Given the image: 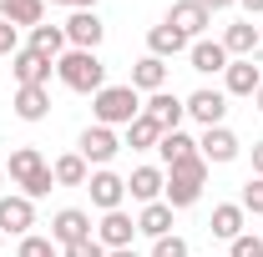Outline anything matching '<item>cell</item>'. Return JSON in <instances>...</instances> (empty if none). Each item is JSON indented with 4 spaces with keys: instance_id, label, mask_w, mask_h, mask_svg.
Here are the masks:
<instances>
[{
    "instance_id": "cell-32",
    "label": "cell",
    "mask_w": 263,
    "mask_h": 257,
    "mask_svg": "<svg viewBox=\"0 0 263 257\" xmlns=\"http://www.w3.org/2000/svg\"><path fill=\"white\" fill-rule=\"evenodd\" d=\"M15 257H61V252H56V242H51V237H35V232H26Z\"/></svg>"
},
{
    "instance_id": "cell-3",
    "label": "cell",
    "mask_w": 263,
    "mask_h": 257,
    "mask_svg": "<svg viewBox=\"0 0 263 257\" xmlns=\"http://www.w3.org/2000/svg\"><path fill=\"white\" fill-rule=\"evenodd\" d=\"M61 31H66V46H71V51H97L101 35H106V26L97 20V10H76Z\"/></svg>"
},
{
    "instance_id": "cell-8",
    "label": "cell",
    "mask_w": 263,
    "mask_h": 257,
    "mask_svg": "<svg viewBox=\"0 0 263 257\" xmlns=\"http://www.w3.org/2000/svg\"><path fill=\"white\" fill-rule=\"evenodd\" d=\"M132 237H137V222H132L127 212L117 207V212H101V227H97V242L106 252H117V247H132Z\"/></svg>"
},
{
    "instance_id": "cell-22",
    "label": "cell",
    "mask_w": 263,
    "mask_h": 257,
    "mask_svg": "<svg viewBox=\"0 0 263 257\" xmlns=\"http://www.w3.org/2000/svg\"><path fill=\"white\" fill-rule=\"evenodd\" d=\"M157 157H162L167 166H177V161L197 157V141H193L182 126H177V131H162V141H157Z\"/></svg>"
},
{
    "instance_id": "cell-35",
    "label": "cell",
    "mask_w": 263,
    "mask_h": 257,
    "mask_svg": "<svg viewBox=\"0 0 263 257\" xmlns=\"http://www.w3.org/2000/svg\"><path fill=\"white\" fill-rule=\"evenodd\" d=\"M228 247H233L228 257H263V242H258V237H248V232H243V237H233Z\"/></svg>"
},
{
    "instance_id": "cell-27",
    "label": "cell",
    "mask_w": 263,
    "mask_h": 257,
    "mask_svg": "<svg viewBox=\"0 0 263 257\" xmlns=\"http://www.w3.org/2000/svg\"><path fill=\"white\" fill-rule=\"evenodd\" d=\"M41 166H46L41 152H35V146H21V152H10V166H5V172H10V182H21V187H26Z\"/></svg>"
},
{
    "instance_id": "cell-9",
    "label": "cell",
    "mask_w": 263,
    "mask_h": 257,
    "mask_svg": "<svg viewBox=\"0 0 263 257\" xmlns=\"http://www.w3.org/2000/svg\"><path fill=\"white\" fill-rule=\"evenodd\" d=\"M117 152H122V141H117V131H111V126H86V131H81V157H86V166H91V161L106 166Z\"/></svg>"
},
{
    "instance_id": "cell-16",
    "label": "cell",
    "mask_w": 263,
    "mask_h": 257,
    "mask_svg": "<svg viewBox=\"0 0 263 257\" xmlns=\"http://www.w3.org/2000/svg\"><path fill=\"white\" fill-rule=\"evenodd\" d=\"M167 86V61H157V56H142V61L132 66V91H162Z\"/></svg>"
},
{
    "instance_id": "cell-7",
    "label": "cell",
    "mask_w": 263,
    "mask_h": 257,
    "mask_svg": "<svg viewBox=\"0 0 263 257\" xmlns=\"http://www.w3.org/2000/svg\"><path fill=\"white\" fill-rule=\"evenodd\" d=\"M10 71H15V81H21V86H46V81H51V71H56V61H51V56H41V51H31V46H26V51H15V56H10Z\"/></svg>"
},
{
    "instance_id": "cell-26",
    "label": "cell",
    "mask_w": 263,
    "mask_h": 257,
    "mask_svg": "<svg viewBox=\"0 0 263 257\" xmlns=\"http://www.w3.org/2000/svg\"><path fill=\"white\" fill-rule=\"evenodd\" d=\"M31 51L61 61V56H66V31H61V26H35V31H31Z\"/></svg>"
},
{
    "instance_id": "cell-20",
    "label": "cell",
    "mask_w": 263,
    "mask_h": 257,
    "mask_svg": "<svg viewBox=\"0 0 263 257\" xmlns=\"http://www.w3.org/2000/svg\"><path fill=\"white\" fill-rule=\"evenodd\" d=\"M243 207L238 202H223V207H213V222H208V232L213 237H223V242H233V237H243Z\"/></svg>"
},
{
    "instance_id": "cell-36",
    "label": "cell",
    "mask_w": 263,
    "mask_h": 257,
    "mask_svg": "<svg viewBox=\"0 0 263 257\" xmlns=\"http://www.w3.org/2000/svg\"><path fill=\"white\" fill-rule=\"evenodd\" d=\"M61 257H106V247H101L97 237H86V242H71Z\"/></svg>"
},
{
    "instance_id": "cell-18",
    "label": "cell",
    "mask_w": 263,
    "mask_h": 257,
    "mask_svg": "<svg viewBox=\"0 0 263 257\" xmlns=\"http://www.w3.org/2000/svg\"><path fill=\"white\" fill-rule=\"evenodd\" d=\"M46 111H51V91L46 86H21L15 91V116L21 121H46Z\"/></svg>"
},
{
    "instance_id": "cell-24",
    "label": "cell",
    "mask_w": 263,
    "mask_h": 257,
    "mask_svg": "<svg viewBox=\"0 0 263 257\" xmlns=\"http://www.w3.org/2000/svg\"><path fill=\"white\" fill-rule=\"evenodd\" d=\"M137 232H147L152 242L167 237V232H172V207H167V202H147V207H142V217H137Z\"/></svg>"
},
{
    "instance_id": "cell-12",
    "label": "cell",
    "mask_w": 263,
    "mask_h": 257,
    "mask_svg": "<svg viewBox=\"0 0 263 257\" xmlns=\"http://www.w3.org/2000/svg\"><path fill=\"white\" fill-rule=\"evenodd\" d=\"M142 116H147V121H157L162 131H177V121L187 116V106L172 96V91H152V96H147V106H142Z\"/></svg>"
},
{
    "instance_id": "cell-4",
    "label": "cell",
    "mask_w": 263,
    "mask_h": 257,
    "mask_svg": "<svg viewBox=\"0 0 263 257\" xmlns=\"http://www.w3.org/2000/svg\"><path fill=\"white\" fill-rule=\"evenodd\" d=\"M208 20H213V10H208L202 0H177V5L167 10V26H177V31L187 35V40H202Z\"/></svg>"
},
{
    "instance_id": "cell-43",
    "label": "cell",
    "mask_w": 263,
    "mask_h": 257,
    "mask_svg": "<svg viewBox=\"0 0 263 257\" xmlns=\"http://www.w3.org/2000/svg\"><path fill=\"white\" fill-rule=\"evenodd\" d=\"M253 101H258V111H263V86H258V91H253Z\"/></svg>"
},
{
    "instance_id": "cell-14",
    "label": "cell",
    "mask_w": 263,
    "mask_h": 257,
    "mask_svg": "<svg viewBox=\"0 0 263 257\" xmlns=\"http://www.w3.org/2000/svg\"><path fill=\"white\" fill-rule=\"evenodd\" d=\"M238 152H243V146H238V136H233L228 126H208L202 141H197V157L202 161H233Z\"/></svg>"
},
{
    "instance_id": "cell-37",
    "label": "cell",
    "mask_w": 263,
    "mask_h": 257,
    "mask_svg": "<svg viewBox=\"0 0 263 257\" xmlns=\"http://www.w3.org/2000/svg\"><path fill=\"white\" fill-rule=\"evenodd\" d=\"M21 46H15V26L10 20H0V56H15Z\"/></svg>"
},
{
    "instance_id": "cell-31",
    "label": "cell",
    "mask_w": 263,
    "mask_h": 257,
    "mask_svg": "<svg viewBox=\"0 0 263 257\" xmlns=\"http://www.w3.org/2000/svg\"><path fill=\"white\" fill-rule=\"evenodd\" d=\"M238 207H243V212H253V217H263V177H248V182H243Z\"/></svg>"
},
{
    "instance_id": "cell-41",
    "label": "cell",
    "mask_w": 263,
    "mask_h": 257,
    "mask_svg": "<svg viewBox=\"0 0 263 257\" xmlns=\"http://www.w3.org/2000/svg\"><path fill=\"white\" fill-rule=\"evenodd\" d=\"M208 10H228V5H238V0H202Z\"/></svg>"
},
{
    "instance_id": "cell-6",
    "label": "cell",
    "mask_w": 263,
    "mask_h": 257,
    "mask_svg": "<svg viewBox=\"0 0 263 257\" xmlns=\"http://www.w3.org/2000/svg\"><path fill=\"white\" fill-rule=\"evenodd\" d=\"M182 106H187V116L202 121V126H223V116H228V96H223V91H208V86L193 91Z\"/></svg>"
},
{
    "instance_id": "cell-10",
    "label": "cell",
    "mask_w": 263,
    "mask_h": 257,
    "mask_svg": "<svg viewBox=\"0 0 263 257\" xmlns=\"http://www.w3.org/2000/svg\"><path fill=\"white\" fill-rule=\"evenodd\" d=\"M31 227H35V202L31 197H0V232L26 237Z\"/></svg>"
},
{
    "instance_id": "cell-17",
    "label": "cell",
    "mask_w": 263,
    "mask_h": 257,
    "mask_svg": "<svg viewBox=\"0 0 263 257\" xmlns=\"http://www.w3.org/2000/svg\"><path fill=\"white\" fill-rule=\"evenodd\" d=\"M187 56H193V71H202V76L228 71V51H223V40H193Z\"/></svg>"
},
{
    "instance_id": "cell-13",
    "label": "cell",
    "mask_w": 263,
    "mask_h": 257,
    "mask_svg": "<svg viewBox=\"0 0 263 257\" xmlns=\"http://www.w3.org/2000/svg\"><path fill=\"white\" fill-rule=\"evenodd\" d=\"M223 51H228L233 61H253L258 56V26L253 20H233L228 31H223Z\"/></svg>"
},
{
    "instance_id": "cell-2",
    "label": "cell",
    "mask_w": 263,
    "mask_h": 257,
    "mask_svg": "<svg viewBox=\"0 0 263 257\" xmlns=\"http://www.w3.org/2000/svg\"><path fill=\"white\" fill-rule=\"evenodd\" d=\"M91 111H97V126H132L142 116V101L132 86H101L91 96Z\"/></svg>"
},
{
    "instance_id": "cell-29",
    "label": "cell",
    "mask_w": 263,
    "mask_h": 257,
    "mask_svg": "<svg viewBox=\"0 0 263 257\" xmlns=\"http://www.w3.org/2000/svg\"><path fill=\"white\" fill-rule=\"evenodd\" d=\"M197 197H202V187L197 182H182V177H167V187H162V202L177 212V207H193Z\"/></svg>"
},
{
    "instance_id": "cell-1",
    "label": "cell",
    "mask_w": 263,
    "mask_h": 257,
    "mask_svg": "<svg viewBox=\"0 0 263 257\" xmlns=\"http://www.w3.org/2000/svg\"><path fill=\"white\" fill-rule=\"evenodd\" d=\"M56 76H61V86L81 91V96H97L106 86V66L97 61V51H66L56 61Z\"/></svg>"
},
{
    "instance_id": "cell-42",
    "label": "cell",
    "mask_w": 263,
    "mask_h": 257,
    "mask_svg": "<svg viewBox=\"0 0 263 257\" xmlns=\"http://www.w3.org/2000/svg\"><path fill=\"white\" fill-rule=\"evenodd\" d=\"M106 257H137V252H132V247H117V252H106Z\"/></svg>"
},
{
    "instance_id": "cell-19",
    "label": "cell",
    "mask_w": 263,
    "mask_h": 257,
    "mask_svg": "<svg viewBox=\"0 0 263 257\" xmlns=\"http://www.w3.org/2000/svg\"><path fill=\"white\" fill-rule=\"evenodd\" d=\"M147 51H152V56H157V61H167V56H177V51H187V35L177 31V26H152V31H147Z\"/></svg>"
},
{
    "instance_id": "cell-40",
    "label": "cell",
    "mask_w": 263,
    "mask_h": 257,
    "mask_svg": "<svg viewBox=\"0 0 263 257\" xmlns=\"http://www.w3.org/2000/svg\"><path fill=\"white\" fill-rule=\"evenodd\" d=\"M238 5H243L248 15H263V0H238Z\"/></svg>"
},
{
    "instance_id": "cell-33",
    "label": "cell",
    "mask_w": 263,
    "mask_h": 257,
    "mask_svg": "<svg viewBox=\"0 0 263 257\" xmlns=\"http://www.w3.org/2000/svg\"><path fill=\"white\" fill-rule=\"evenodd\" d=\"M51 187H56V177H51V166H41L31 182H26V192H21V197H31V202H35V197H46Z\"/></svg>"
},
{
    "instance_id": "cell-11",
    "label": "cell",
    "mask_w": 263,
    "mask_h": 257,
    "mask_svg": "<svg viewBox=\"0 0 263 257\" xmlns=\"http://www.w3.org/2000/svg\"><path fill=\"white\" fill-rule=\"evenodd\" d=\"M86 237H91V217H86L81 207H66V212H56V222H51V242L71 247V242H86Z\"/></svg>"
},
{
    "instance_id": "cell-39",
    "label": "cell",
    "mask_w": 263,
    "mask_h": 257,
    "mask_svg": "<svg viewBox=\"0 0 263 257\" xmlns=\"http://www.w3.org/2000/svg\"><path fill=\"white\" fill-rule=\"evenodd\" d=\"M253 172L263 177V141H253Z\"/></svg>"
},
{
    "instance_id": "cell-34",
    "label": "cell",
    "mask_w": 263,
    "mask_h": 257,
    "mask_svg": "<svg viewBox=\"0 0 263 257\" xmlns=\"http://www.w3.org/2000/svg\"><path fill=\"white\" fill-rule=\"evenodd\" d=\"M152 257H187V242L167 232V237H157V242H152Z\"/></svg>"
},
{
    "instance_id": "cell-25",
    "label": "cell",
    "mask_w": 263,
    "mask_h": 257,
    "mask_svg": "<svg viewBox=\"0 0 263 257\" xmlns=\"http://www.w3.org/2000/svg\"><path fill=\"white\" fill-rule=\"evenodd\" d=\"M51 177L61 182V187H86V157L81 152H66V157H56V166H51Z\"/></svg>"
},
{
    "instance_id": "cell-44",
    "label": "cell",
    "mask_w": 263,
    "mask_h": 257,
    "mask_svg": "<svg viewBox=\"0 0 263 257\" xmlns=\"http://www.w3.org/2000/svg\"><path fill=\"white\" fill-rule=\"evenodd\" d=\"M0 182H5V172H0Z\"/></svg>"
},
{
    "instance_id": "cell-23",
    "label": "cell",
    "mask_w": 263,
    "mask_h": 257,
    "mask_svg": "<svg viewBox=\"0 0 263 257\" xmlns=\"http://www.w3.org/2000/svg\"><path fill=\"white\" fill-rule=\"evenodd\" d=\"M41 15H46V0H0V20H10V26H41Z\"/></svg>"
},
{
    "instance_id": "cell-15",
    "label": "cell",
    "mask_w": 263,
    "mask_h": 257,
    "mask_svg": "<svg viewBox=\"0 0 263 257\" xmlns=\"http://www.w3.org/2000/svg\"><path fill=\"white\" fill-rule=\"evenodd\" d=\"M162 187H167V177L157 172V166H137V172L127 177V192L137 197L142 207H147V202H162Z\"/></svg>"
},
{
    "instance_id": "cell-45",
    "label": "cell",
    "mask_w": 263,
    "mask_h": 257,
    "mask_svg": "<svg viewBox=\"0 0 263 257\" xmlns=\"http://www.w3.org/2000/svg\"><path fill=\"white\" fill-rule=\"evenodd\" d=\"M0 237H5V232H0Z\"/></svg>"
},
{
    "instance_id": "cell-28",
    "label": "cell",
    "mask_w": 263,
    "mask_h": 257,
    "mask_svg": "<svg viewBox=\"0 0 263 257\" xmlns=\"http://www.w3.org/2000/svg\"><path fill=\"white\" fill-rule=\"evenodd\" d=\"M157 141H162V126L147 121V116H137V121L127 126V146H132V152H152Z\"/></svg>"
},
{
    "instance_id": "cell-38",
    "label": "cell",
    "mask_w": 263,
    "mask_h": 257,
    "mask_svg": "<svg viewBox=\"0 0 263 257\" xmlns=\"http://www.w3.org/2000/svg\"><path fill=\"white\" fill-rule=\"evenodd\" d=\"M51 5H71V10H97V0H51Z\"/></svg>"
},
{
    "instance_id": "cell-5",
    "label": "cell",
    "mask_w": 263,
    "mask_h": 257,
    "mask_svg": "<svg viewBox=\"0 0 263 257\" xmlns=\"http://www.w3.org/2000/svg\"><path fill=\"white\" fill-rule=\"evenodd\" d=\"M86 192H91V202H97L101 212H117L122 207V197H127V177H117V172H91L86 177Z\"/></svg>"
},
{
    "instance_id": "cell-30",
    "label": "cell",
    "mask_w": 263,
    "mask_h": 257,
    "mask_svg": "<svg viewBox=\"0 0 263 257\" xmlns=\"http://www.w3.org/2000/svg\"><path fill=\"white\" fill-rule=\"evenodd\" d=\"M167 177H182V182H208V161L202 157H187V161H177V166H167Z\"/></svg>"
},
{
    "instance_id": "cell-21",
    "label": "cell",
    "mask_w": 263,
    "mask_h": 257,
    "mask_svg": "<svg viewBox=\"0 0 263 257\" xmlns=\"http://www.w3.org/2000/svg\"><path fill=\"white\" fill-rule=\"evenodd\" d=\"M223 76H228V96H253V91L263 86V76H258L253 61H228Z\"/></svg>"
}]
</instances>
